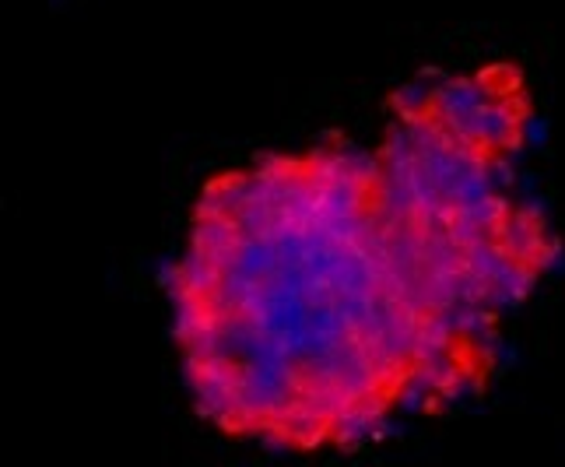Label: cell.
Here are the masks:
<instances>
[{
    "label": "cell",
    "instance_id": "1",
    "mask_svg": "<svg viewBox=\"0 0 565 467\" xmlns=\"http://www.w3.org/2000/svg\"><path fill=\"white\" fill-rule=\"evenodd\" d=\"M530 106L492 71L415 81L376 144L215 173L169 267L172 338L218 432L351 450L488 387L502 317L558 257L509 187Z\"/></svg>",
    "mask_w": 565,
    "mask_h": 467
}]
</instances>
